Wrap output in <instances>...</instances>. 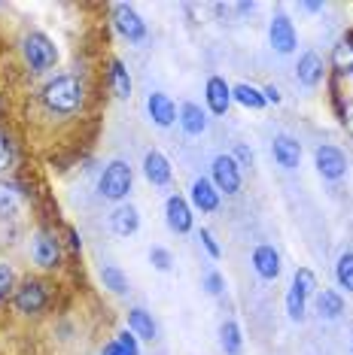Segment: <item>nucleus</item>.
Segmentation results:
<instances>
[{"label":"nucleus","instance_id":"nucleus-28","mask_svg":"<svg viewBox=\"0 0 353 355\" xmlns=\"http://www.w3.org/2000/svg\"><path fill=\"white\" fill-rule=\"evenodd\" d=\"M101 282H104V288H110L113 295H125L128 292V277L116 268V264H104L101 268Z\"/></svg>","mask_w":353,"mask_h":355},{"label":"nucleus","instance_id":"nucleus-11","mask_svg":"<svg viewBox=\"0 0 353 355\" xmlns=\"http://www.w3.org/2000/svg\"><path fill=\"white\" fill-rule=\"evenodd\" d=\"M271 155H274V161L284 171H295L302 164V143L290 134H277L271 140Z\"/></svg>","mask_w":353,"mask_h":355},{"label":"nucleus","instance_id":"nucleus-8","mask_svg":"<svg viewBox=\"0 0 353 355\" xmlns=\"http://www.w3.org/2000/svg\"><path fill=\"white\" fill-rule=\"evenodd\" d=\"M46 301H49V292H46V286L40 279H25L19 288H15L13 295V304L19 313H40L46 306Z\"/></svg>","mask_w":353,"mask_h":355},{"label":"nucleus","instance_id":"nucleus-31","mask_svg":"<svg viewBox=\"0 0 353 355\" xmlns=\"http://www.w3.org/2000/svg\"><path fill=\"white\" fill-rule=\"evenodd\" d=\"M293 286L295 288H299V292L304 295V297H308V301H311V297H314L317 295V277H314V270H308V268H299V270H295V277H293Z\"/></svg>","mask_w":353,"mask_h":355},{"label":"nucleus","instance_id":"nucleus-29","mask_svg":"<svg viewBox=\"0 0 353 355\" xmlns=\"http://www.w3.org/2000/svg\"><path fill=\"white\" fill-rule=\"evenodd\" d=\"M335 282L341 288L353 292V252H341L338 261H335Z\"/></svg>","mask_w":353,"mask_h":355},{"label":"nucleus","instance_id":"nucleus-26","mask_svg":"<svg viewBox=\"0 0 353 355\" xmlns=\"http://www.w3.org/2000/svg\"><path fill=\"white\" fill-rule=\"evenodd\" d=\"M101 355H140V343L131 331H119V334L101 349Z\"/></svg>","mask_w":353,"mask_h":355},{"label":"nucleus","instance_id":"nucleus-18","mask_svg":"<svg viewBox=\"0 0 353 355\" xmlns=\"http://www.w3.org/2000/svg\"><path fill=\"white\" fill-rule=\"evenodd\" d=\"M253 270L259 273L262 279H277L280 277V255L274 246L262 243L253 249Z\"/></svg>","mask_w":353,"mask_h":355},{"label":"nucleus","instance_id":"nucleus-1","mask_svg":"<svg viewBox=\"0 0 353 355\" xmlns=\"http://www.w3.org/2000/svg\"><path fill=\"white\" fill-rule=\"evenodd\" d=\"M40 98H43V103L52 112L70 116V112H76L85 103V85H83V79L74 76V73H61L43 85V94H40Z\"/></svg>","mask_w":353,"mask_h":355},{"label":"nucleus","instance_id":"nucleus-34","mask_svg":"<svg viewBox=\"0 0 353 355\" xmlns=\"http://www.w3.org/2000/svg\"><path fill=\"white\" fill-rule=\"evenodd\" d=\"M13 158H15V152H13V140L6 134H0V173H6L13 167Z\"/></svg>","mask_w":353,"mask_h":355},{"label":"nucleus","instance_id":"nucleus-6","mask_svg":"<svg viewBox=\"0 0 353 355\" xmlns=\"http://www.w3.org/2000/svg\"><path fill=\"white\" fill-rule=\"evenodd\" d=\"M268 43H271V49L280 52V55L295 52V46H299V34H295V25H293V19L286 12H277L274 19H271Z\"/></svg>","mask_w":353,"mask_h":355},{"label":"nucleus","instance_id":"nucleus-24","mask_svg":"<svg viewBox=\"0 0 353 355\" xmlns=\"http://www.w3.org/2000/svg\"><path fill=\"white\" fill-rule=\"evenodd\" d=\"M110 88H113V94L119 101L131 98V73H128V67L119 58L110 61Z\"/></svg>","mask_w":353,"mask_h":355},{"label":"nucleus","instance_id":"nucleus-19","mask_svg":"<svg viewBox=\"0 0 353 355\" xmlns=\"http://www.w3.org/2000/svg\"><path fill=\"white\" fill-rule=\"evenodd\" d=\"M128 331H131L138 340H156L158 328L152 322V313H147L143 306H131L128 310Z\"/></svg>","mask_w":353,"mask_h":355},{"label":"nucleus","instance_id":"nucleus-10","mask_svg":"<svg viewBox=\"0 0 353 355\" xmlns=\"http://www.w3.org/2000/svg\"><path fill=\"white\" fill-rule=\"evenodd\" d=\"M165 219H167V228L174 234H189L192 225H195V216H192V204L180 195H171L165 200Z\"/></svg>","mask_w":353,"mask_h":355},{"label":"nucleus","instance_id":"nucleus-21","mask_svg":"<svg viewBox=\"0 0 353 355\" xmlns=\"http://www.w3.org/2000/svg\"><path fill=\"white\" fill-rule=\"evenodd\" d=\"M332 70L338 76H353V34L341 37L332 46Z\"/></svg>","mask_w":353,"mask_h":355},{"label":"nucleus","instance_id":"nucleus-16","mask_svg":"<svg viewBox=\"0 0 353 355\" xmlns=\"http://www.w3.org/2000/svg\"><path fill=\"white\" fill-rule=\"evenodd\" d=\"M143 176H147L152 185H167L171 182V176H174L171 161H167L158 149L147 152V155H143Z\"/></svg>","mask_w":353,"mask_h":355},{"label":"nucleus","instance_id":"nucleus-23","mask_svg":"<svg viewBox=\"0 0 353 355\" xmlns=\"http://www.w3.org/2000/svg\"><path fill=\"white\" fill-rule=\"evenodd\" d=\"M231 101L240 103V107H247V110H265V94H262V88H256L250 83H238V85H231Z\"/></svg>","mask_w":353,"mask_h":355},{"label":"nucleus","instance_id":"nucleus-36","mask_svg":"<svg viewBox=\"0 0 353 355\" xmlns=\"http://www.w3.org/2000/svg\"><path fill=\"white\" fill-rule=\"evenodd\" d=\"M204 288L211 295H222V288H226V279H222L220 273L213 270V273H207V277H204Z\"/></svg>","mask_w":353,"mask_h":355},{"label":"nucleus","instance_id":"nucleus-39","mask_svg":"<svg viewBox=\"0 0 353 355\" xmlns=\"http://www.w3.org/2000/svg\"><path fill=\"white\" fill-rule=\"evenodd\" d=\"M67 234H70V246H74V249H79V246H83V240H79V234H76L74 228H70Z\"/></svg>","mask_w":353,"mask_h":355},{"label":"nucleus","instance_id":"nucleus-5","mask_svg":"<svg viewBox=\"0 0 353 355\" xmlns=\"http://www.w3.org/2000/svg\"><path fill=\"white\" fill-rule=\"evenodd\" d=\"M211 182L216 185V191H226V195H238L240 189V167L231 155H216L211 164Z\"/></svg>","mask_w":353,"mask_h":355},{"label":"nucleus","instance_id":"nucleus-33","mask_svg":"<svg viewBox=\"0 0 353 355\" xmlns=\"http://www.w3.org/2000/svg\"><path fill=\"white\" fill-rule=\"evenodd\" d=\"M149 264H152L156 270L167 273V270L174 268V258H171V252H167L165 246H152V249H149Z\"/></svg>","mask_w":353,"mask_h":355},{"label":"nucleus","instance_id":"nucleus-40","mask_svg":"<svg viewBox=\"0 0 353 355\" xmlns=\"http://www.w3.org/2000/svg\"><path fill=\"white\" fill-rule=\"evenodd\" d=\"M344 122H347V125L353 128V103H350V107H347V112H344Z\"/></svg>","mask_w":353,"mask_h":355},{"label":"nucleus","instance_id":"nucleus-27","mask_svg":"<svg viewBox=\"0 0 353 355\" xmlns=\"http://www.w3.org/2000/svg\"><path fill=\"white\" fill-rule=\"evenodd\" d=\"M22 207V189L15 182H0V216H15Z\"/></svg>","mask_w":353,"mask_h":355},{"label":"nucleus","instance_id":"nucleus-13","mask_svg":"<svg viewBox=\"0 0 353 355\" xmlns=\"http://www.w3.org/2000/svg\"><path fill=\"white\" fill-rule=\"evenodd\" d=\"M189 200L195 209H202V213H216L220 209V191H216V185L207 180V176H198V180H192L189 185Z\"/></svg>","mask_w":353,"mask_h":355},{"label":"nucleus","instance_id":"nucleus-41","mask_svg":"<svg viewBox=\"0 0 353 355\" xmlns=\"http://www.w3.org/2000/svg\"><path fill=\"white\" fill-rule=\"evenodd\" d=\"M350 352H353V346H350Z\"/></svg>","mask_w":353,"mask_h":355},{"label":"nucleus","instance_id":"nucleus-14","mask_svg":"<svg viewBox=\"0 0 353 355\" xmlns=\"http://www.w3.org/2000/svg\"><path fill=\"white\" fill-rule=\"evenodd\" d=\"M147 112L158 128H171L176 122V103L165 92H152L147 98Z\"/></svg>","mask_w":353,"mask_h":355},{"label":"nucleus","instance_id":"nucleus-15","mask_svg":"<svg viewBox=\"0 0 353 355\" xmlns=\"http://www.w3.org/2000/svg\"><path fill=\"white\" fill-rule=\"evenodd\" d=\"M295 79H299V85H304V88H317L323 83V58H320L317 52H304L299 64H295Z\"/></svg>","mask_w":353,"mask_h":355},{"label":"nucleus","instance_id":"nucleus-17","mask_svg":"<svg viewBox=\"0 0 353 355\" xmlns=\"http://www.w3.org/2000/svg\"><path fill=\"white\" fill-rule=\"evenodd\" d=\"M110 228H113L116 237H131V234H138V228H140V213H138V207L119 204V207L113 209V216H110Z\"/></svg>","mask_w":353,"mask_h":355},{"label":"nucleus","instance_id":"nucleus-2","mask_svg":"<svg viewBox=\"0 0 353 355\" xmlns=\"http://www.w3.org/2000/svg\"><path fill=\"white\" fill-rule=\"evenodd\" d=\"M134 185V171L128 161H110L107 167H104L101 180H98V195L104 200H125L128 191H131Z\"/></svg>","mask_w":353,"mask_h":355},{"label":"nucleus","instance_id":"nucleus-7","mask_svg":"<svg viewBox=\"0 0 353 355\" xmlns=\"http://www.w3.org/2000/svg\"><path fill=\"white\" fill-rule=\"evenodd\" d=\"M314 164H317V173L323 176V180H341L344 173H347V155L332 146V143H323V146H317L314 152Z\"/></svg>","mask_w":353,"mask_h":355},{"label":"nucleus","instance_id":"nucleus-35","mask_svg":"<svg viewBox=\"0 0 353 355\" xmlns=\"http://www.w3.org/2000/svg\"><path fill=\"white\" fill-rule=\"evenodd\" d=\"M198 240H202V246L207 249V255H211V258H220V255H222V249H220V246H216L213 234H211V231H207V228H202V231H198Z\"/></svg>","mask_w":353,"mask_h":355},{"label":"nucleus","instance_id":"nucleus-12","mask_svg":"<svg viewBox=\"0 0 353 355\" xmlns=\"http://www.w3.org/2000/svg\"><path fill=\"white\" fill-rule=\"evenodd\" d=\"M204 103L213 116H226L231 107V85L222 76H211L204 85Z\"/></svg>","mask_w":353,"mask_h":355},{"label":"nucleus","instance_id":"nucleus-20","mask_svg":"<svg viewBox=\"0 0 353 355\" xmlns=\"http://www.w3.org/2000/svg\"><path fill=\"white\" fill-rule=\"evenodd\" d=\"M176 119H180V128L189 137H202L207 131V112L198 107V103H183L180 112H176Z\"/></svg>","mask_w":353,"mask_h":355},{"label":"nucleus","instance_id":"nucleus-32","mask_svg":"<svg viewBox=\"0 0 353 355\" xmlns=\"http://www.w3.org/2000/svg\"><path fill=\"white\" fill-rule=\"evenodd\" d=\"M13 295H15V273L6 261H0V304L10 301Z\"/></svg>","mask_w":353,"mask_h":355},{"label":"nucleus","instance_id":"nucleus-9","mask_svg":"<svg viewBox=\"0 0 353 355\" xmlns=\"http://www.w3.org/2000/svg\"><path fill=\"white\" fill-rule=\"evenodd\" d=\"M31 258H34V264H37V268H43V270L58 268V261H61L58 237L49 234V231H40L34 237V243H31Z\"/></svg>","mask_w":353,"mask_h":355},{"label":"nucleus","instance_id":"nucleus-25","mask_svg":"<svg viewBox=\"0 0 353 355\" xmlns=\"http://www.w3.org/2000/svg\"><path fill=\"white\" fill-rule=\"evenodd\" d=\"M220 346L226 355H240V349H244V337H240V328L235 319H226L220 325Z\"/></svg>","mask_w":353,"mask_h":355},{"label":"nucleus","instance_id":"nucleus-4","mask_svg":"<svg viewBox=\"0 0 353 355\" xmlns=\"http://www.w3.org/2000/svg\"><path fill=\"white\" fill-rule=\"evenodd\" d=\"M113 25L116 31L122 34L128 43H147L149 40V28H147V21L138 15V10H134L131 3H116L113 6Z\"/></svg>","mask_w":353,"mask_h":355},{"label":"nucleus","instance_id":"nucleus-22","mask_svg":"<svg viewBox=\"0 0 353 355\" xmlns=\"http://www.w3.org/2000/svg\"><path fill=\"white\" fill-rule=\"evenodd\" d=\"M314 306L323 319H338L344 313V297H341V292H335V288H323V292L314 295Z\"/></svg>","mask_w":353,"mask_h":355},{"label":"nucleus","instance_id":"nucleus-38","mask_svg":"<svg viewBox=\"0 0 353 355\" xmlns=\"http://www.w3.org/2000/svg\"><path fill=\"white\" fill-rule=\"evenodd\" d=\"M262 94H265V101L268 103H280V92L274 85H268V88H262Z\"/></svg>","mask_w":353,"mask_h":355},{"label":"nucleus","instance_id":"nucleus-3","mask_svg":"<svg viewBox=\"0 0 353 355\" xmlns=\"http://www.w3.org/2000/svg\"><path fill=\"white\" fill-rule=\"evenodd\" d=\"M22 55H25V64L34 73H46V70H52L55 61H58L55 43L46 34H40V31L25 34V40H22Z\"/></svg>","mask_w":353,"mask_h":355},{"label":"nucleus","instance_id":"nucleus-37","mask_svg":"<svg viewBox=\"0 0 353 355\" xmlns=\"http://www.w3.org/2000/svg\"><path fill=\"white\" fill-rule=\"evenodd\" d=\"M231 158L238 161V167H240V171H244V167H250V164H253V152L247 149V146H238V149H235V155H231Z\"/></svg>","mask_w":353,"mask_h":355},{"label":"nucleus","instance_id":"nucleus-30","mask_svg":"<svg viewBox=\"0 0 353 355\" xmlns=\"http://www.w3.org/2000/svg\"><path fill=\"white\" fill-rule=\"evenodd\" d=\"M304 306H308V297H304L295 286H290V292H286V316H290L293 322H302Z\"/></svg>","mask_w":353,"mask_h":355}]
</instances>
